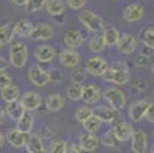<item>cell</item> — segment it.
Returning a JSON list of instances; mask_svg holds the SVG:
<instances>
[{"mask_svg": "<svg viewBox=\"0 0 154 153\" xmlns=\"http://www.w3.org/2000/svg\"><path fill=\"white\" fill-rule=\"evenodd\" d=\"M101 80L113 84V86H125L131 80V71L125 61H113L108 64L105 74L101 77Z\"/></svg>", "mask_w": 154, "mask_h": 153, "instance_id": "cell-1", "label": "cell"}, {"mask_svg": "<svg viewBox=\"0 0 154 153\" xmlns=\"http://www.w3.org/2000/svg\"><path fill=\"white\" fill-rule=\"evenodd\" d=\"M8 61L14 69H23L29 61V48L25 41L14 38L8 45Z\"/></svg>", "mask_w": 154, "mask_h": 153, "instance_id": "cell-2", "label": "cell"}, {"mask_svg": "<svg viewBox=\"0 0 154 153\" xmlns=\"http://www.w3.org/2000/svg\"><path fill=\"white\" fill-rule=\"evenodd\" d=\"M76 18H78V23L82 26V29L87 31L89 34L102 32L105 28V20L92 9H81Z\"/></svg>", "mask_w": 154, "mask_h": 153, "instance_id": "cell-3", "label": "cell"}, {"mask_svg": "<svg viewBox=\"0 0 154 153\" xmlns=\"http://www.w3.org/2000/svg\"><path fill=\"white\" fill-rule=\"evenodd\" d=\"M102 100L105 101L107 106L113 107L115 110H122L127 106V95L125 92L118 86H107L102 89Z\"/></svg>", "mask_w": 154, "mask_h": 153, "instance_id": "cell-4", "label": "cell"}, {"mask_svg": "<svg viewBox=\"0 0 154 153\" xmlns=\"http://www.w3.org/2000/svg\"><path fill=\"white\" fill-rule=\"evenodd\" d=\"M107 68H108V61L101 54L90 55L84 63V71L87 72V75L92 77V78H101L105 74Z\"/></svg>", "mask_w": 154, "mask_h": 153, "instance_id": "cell-5", "label": "cell"}, {"mask_svg": "<svg viewBox=\"0 0 154 153\" xmlns=\"http://www.w3.org/2000/svg\"><path fill=\"white\" fill-rule=\"evenodd\" d=\"M28 81L37 87V89H43L46 87L51 80H49V72L48 69L43 68V64H38V63H34L28 68Z\"/></svg>", "mask_w": 154, "mask_h": 153, "instance_id": "cell-6", "label": "cell"}, {"mask_svg": "<svg viewBox=\"0 0 154 153\" xmlns=\"http://www.w3.org/2000/svg\"><path fill=\"white\" fill-rule=\"evenodd\" d=\"M57 49L54 45H51V43H37L34 51H32V57L34 60L38 63V64H51L55 57H57Z\"/></svg>", "mask_w": 154, "mask_h": 153, "instance_id": "cell-7", "label": "cell"}, {"mask_svg": "<svg viewBox=\"0 0 154 153\" xmlns=\"http://www.w3.org/2000/svg\"><path fill=\"white\" fill-rule=\"evenodd\" d=\"M54 37H55V26L49 21H38V23H34L29 40L37 43H46L51 41Z\"/></svg>", "mask_w": 154, "mask_h": 153, "instance_id": "cell-8", "label": "cell"}, {"mask_svg": "<svg viewBox=\"0 0 154 153\" xmlns=\"http://www.w3.org/2000/svg\"><path fill=\"white\" fill-rule=\"evenodd\" d=\"M58 63L60 66L64 68V69H75V68H79L81 64V60H82V55L78 49H70V48H64L61 49L58 54Z\"/></svg>", "mask_w": 154, "mask_h": 153, "instance_id": "cell-9", "label": "cell"}, {"mask_svg": "<svg viewBox=\"0 0 154 153\" xmlns=\"http://www.w3.org/2000/svg\"><path fill=\"white\" fill-rule=\"evenodd\" d=\"M152 100L151 98H140V100H136L130 104L128 107V118L131 123H140L142 120H145V115H146V110L152 106Z\"/></svg>", "mask_w": 154, "mask_h": 153, "instance_id": "cell-10", "label": "cell"}, {"mask_svg": "<svg viewBox=\"0 0 154 153\" xmlns=\"http://www.w3.org/2000/svg\"><path fill=\"white\" fill-rule=\"evenodd\" d=\"M93 115L96 118H99L102 121V124H110V126H113L116 121L124 120L121 110H115L113 107H110L107 104H101V103L93 107Z\"/></svg>", "mask_w": 154, "mask_h": 153, "instance_id": "cell-11", "label": "cell"}, {"mask_svg": "<svg viewBox=\"0 0 154 153\" xmlns=\"http://www.w3.org/2000/svg\"><path fill=\"white\" fill-rule=\"evenodd\" d=\"M102 100V89L99 87L98 83L93 81H85L82 84V95L81 101L87 106H96Z\"/></svg>", "mask_w": 154, "mask_h": 153, "instance_id": "cell-12", "label": "cell"}, {"mask_svg": "<svg viewBox=\"0 0 154 153\" xmlns=\"http://www.w3.org/2000/svg\"><path fill=\"white\" fill-rule=\"evenodd\" d=\"M137 48H139V38L136 35H133L131 32H121V37L116 45L119 54L130 57L137 51Z\"/></svg>", "mask_w": 154, "mask_h": 153, "instance_id": "cell-13", "label": "cell"}, {"mask_svg": "<svg viewBox=\"0 0 154 153\" xmlns=\"http://www.w3.org/2000/svg\"><path fill=\"white\" fill-rule=\"evenodd\" d=\"M87 35L81 29H69L63 34V43L66 48L70 49H79L85 45Z\"/></svg>", "mask_w": 154, "mask_h": 153, "instance_id": "cell-14", "label": "cell"}, {"mask_svg": "<svg viewBox=\"0 0 154 153\" xmlns=\"http://www.w3.org/2000/svg\"><path fill=\"white\" fill-rule=\"evenodd\" d=\"M20 104L25 107L28 112H37L43 104V97L37 91H25L20 95Z\"/></svg>", "mask_w": 154, "mask_h": 153, "instance_id": "cell-15", "label": "cell"}, {"mask_svg": "<svg viewBox=\"0 0 154 153\" xmlns=\"http://www.w3.org/2000/svg\"><path fill=\"white\" fill-rule=\"evenodd\" d=\"M122 20L125 23H137L145 17V8L140 3H128L122 9Z\"/></svg>", "mask_w": 154, "mask_h": 153, "instance_id": "cell-16", "label": "cell"}, {"mask_svg": "<svg viewBox=\"0 0 154 153\" xmlns=\"http://www.w3.org/2000/svg\"><path fill=\"white\" fill-rule=\"evenodd\" d=\"M12 28H14V35H15V38H18V40H29V38H31L32 28H34V23H32L31 18L21 17V18H18V20L14 21Z\"/></svg>", "mask_w": 154, "mask_h": 153, "instance_id": "cell-17", "label": "cell"}, {"mask_svg": "<svg viewBox=\"0 0 154 153\" xmlns=\"http://www.w3.org/2000/svg\"><path fill=\"white\" fill-rule=\"evenodd\" d=\"M5 138H6V142L12 148H23L26 145V141L29 138V133H23L21 130H18L14 126V127H9L6 132H5Z\"/></svg>", "mask_w": 154, "mask_h": 153, "instance_id": "cell-18", "label": "cell"}, {"mask_svg": "<svg viewBox=\"0 0 154 153\" xmlns=\"http://www.w3.org/2000/svg\"><path fill=\"white\" fill-rule=\"evenodd\" d=\"M131 151L133 153H146L148 150V135L143 129H134L131 135Z\"/></svg>", "mask_w": 154, "mask_h": 153, "instance_id": "cell-19", "label": "cell"}, {"mask_svg": "<svg viewBox=\"0 0 154 153\" xmlns=\"http://www.w3.org/2000/svg\"><path fill=\"white\" fill-rule=\"evenodd\" d=\"M133 130L134 127L131 126L130 123H127L125 120L116 121L112 126V132L116 135V138L119 139V142H127L131 139V135H133Z\"/></svg>", "mask_w": 154, "mask_h": 153, "instance_id": "cell-20", "label": "cell"}, {"mask_svg": "<svg viewBox=\"0 0 154 153\" xmlns=\"http://www.w3.org/2000/svg\"><path fill=\"white\" fill-rule=\"evenodd\" d=\"M85 46H87V51H89L92 55L102 54L107 49V45H105V40L102 37V32L90 34L89 37H87V40H85Z\"/></svg>", "mask_w": 154, "mask_h": 153, "instance_id": "cell-21", "label": "cell"}, {"mask_svg": "<svg viewBox=\"0 0 154 153\" xmlns=\"http://www.w3.org/2000/svg\"><path fill=\"white\" fill-rule=\"evenodd\" d=\"M64 106H66V95H63L60 92H51L45 98V107L49 112L57 113V112L63 110Z\"/></svg>", "mask_w": 154, "mask_h": 153, "instance_id": "cell-22", "label": "cell"}, {"mask_svg": "<svg viewBox=\"0 0 154 153\" xmlns=\"http://www.w3.org/2000/svg\"><path fill=\"white\" fill-rule=\"evenodd\" d=\"M78 144H79V147L82 148L84 153H93L101 145L96 133H87V132H84L82 135L78 136Z\"/></svg>", "mask_w": 154, "mask_h": 153, "instance_id": "cell-23", "label": "cell"}, {"mask_svg": "<svg viewBox=\"0 0 154 153\" xmlns=\"http://www.w3.org/2000/svg\"><path fill=\"white\" fill-rule=\"evenodd\" d=\"M26 153H48V147L38 133H29V138L26 141Z\"/></svg>", "mask_w": 154, "mask_h": 153, "instance_id": "cell-24", "label": "cell"}, {"mask_svg": "<svg viewBox=\"0 0 154 153\" xmlns=\"http://www.w3.org/2000/svg\"><path fill=\"white\" fill-rule=\"evenodd\" d=\"M20 95H21L20 86L15 84V83H11V84L5 86L3 89H0V100H2L5 104L18 101L20 100Z\"/></svg>", "mask_w": 154, "mask_h": 153, "instance_id": "cell-25", "label": "cell"}, {"mask_svg": "<svg viewBox=\"0 0 154 153\" xmlns=\"http://www.w3.org/2000/svg\"><path fill=\"white\" fill-rule=\"evenodd\" d=\"M102 37L105 40V45L107 48H116L118 45V40L121 37V31L118 26L115 25H110V23H105V28L102 31Z\"/></svg>", "mask_w": 154, "mask_h": 153, "instance_id": "cell-26", "label": "cell"}, {"mask_svg": "<svg viewBox=\"0 0 154 153\" xmlns=\"http://www.w3.org/2000/svg\"><path fill=\"white\" fill-rule=\"evenodd\" d=\"M34 126H35V115L34 112H28V110L20 116L18 121H15V127L21 130L23 133H31L34 130Z\"/></svg>", "mask_w": 154, "mask_h": 153, "instance_id": "cell-27", "label": "cell"}, {"mask_svg": "<svg viewBox=\"0 0 154 153\" xmlns=\"http://www.w3.org/2000/svg\"><path fill=\"white\" fill-rule=\"evenodd\" d=\"M66 2L64 0H48L46 2V6H45V11L49 17H57V15H61V14H66Z\"/></svg>", "mask_w": 154, "mask_h": 153, "instance_id": "cell-28", "label": "cell"}, {"mask_svg": "<svg viewBox=\"0 0 154 153\" xmlns=\"http://www.w3.org/2000/svg\"><path fill=\"white\" fill-rule=\"evenodd\" d=\"M5 112H6V116H8L9 120H12V121H18L20 116L23 115L26 110H25V107L20 104V101H14V103L6 104Z\"/></svg>", "mask_w": 154, "mask_h": 153, "instance_id": "cell-29", "label": "cell"}, {"mask_svg": "<svg viewBox=\"0 0 154 153\" xmlns=\"http://www.w3.org/2000/svg\"><path fill=\"white\" fill-rule=\"evenodd\" d=\"M14 38H15V35H14L12 23L6 21V23L0 25V45H2V46H8Z\"/></svg>", "mask_w": 154, "mask_h": 153, "instance_id": "cell-30", "label": "cell"}, {"mask_svg": "<svg viewBox=\"0 0 154 153\" xmlns=\"http://www.w3.org/2000/svg\"><path fill=\"white\" fill-rule=\"evenodd\" d=\"M139 41L142 46L154 49V26H146L139 32Z\"/></svg>", "mask_w": 154, "mask_h": 153, "instance_id": "cell-31", "label": "cell"}, {"mask_svg": "<svg viewBox=\"0 0 154 153\" xmlns=\"http://www.w3.org/2000/svg\"><path fill=\"white\" fill-rule=\"evenodd\" d=\"M93 115V106H87V104H82L79 107L75 109V113H73V118L76 123H84L87 118H90Z\"/></svg>", "mask_w": 154, "mask_h": 153, "instance_id": "cell-32", "label": "cell"}, {"mask_svg": "<svg viewBox=\"0 0 154 153\" xmlns=\"http://www.w3.org/2000/svg\"><path fill=\"white\" fill-rule=\"evenodd\" d=\"M81 126L84 129V132H87V133H98L101 130V127H102V121L99 118H96L95 115H92L90 118H87Z\"/></svg>", "mask_w": 154, "mask_h": 153, "instance_id": "cell-33", "label": "cell"}, {"mask_svg": "<svg viewBox=\"0 0 154 153\" xmlns=\"http://www.w3.org/2000/svg\"><path fill=\"white\" fill-rule=\"evenodd\" d=\"M81 95H82V84L69 83V86L66 87V98H69L70 101H81Z\"/></svg>", "mask_w": 154, "mask_h": 153, "instance_id": "cell-34", "label": "cell"}, {"mask_svg": "<svg viewBox=\"0 0 154 153\" xmlns=\"http://www.w3.org/2000/svg\"><path fill=\"white\" fill-rule=\"evenodd\" d=\"M99 142L104 145V147H107V148H115V147H118L121 142H119V139L116 138V135L112 132V129H108L107 132H104V135L99 138Z\"/></svg>", "mask_w": 154, "mask_h": 153, "instance_id": "cell-35", "label": "cell"}, {"mask_svg": "<svg viewBox=\"0 0 154 153\" xmlns=\"http://www.w3.org/2000/svg\"><path fill=\"white\" fill-rule=\"evenodd\" d=\"M66 144H67V141H64L61 138H52L48 145V151L49 153H64Z\"/></svg>", "mask_w": 154, "mask_h": 153, "instance_id": "cell-36", "label": "cell"}, {"mask_svg": "<svg viewBox=\"0 0 154 153\" xmlns=\"http://www.w3.org/2000/svg\"><path fill=\"white\" fill-rule=\"evenodd\" d=\"M46 2H48V0H28V2H26V6H25V9H26L28 12H31V14L40 12V11L45 9Z\"/></svg>", "mask_w": 154, "mask_h": 153, "instance_id": "cell-37", "label": "cell"}, {"mask_svg": "<svg viewBox=\"0 0 154 153\" xmlns=\"http://www.w3.org/2000/svg\"><path fill=\"white\" fill-rule=\"evenodd\" d=\"M87 72L84 71V68H75L72 69L70 74V83H78V84H84L87 81Z\"/></svg>", "mask_w": 154, "mask_h": 153, "instance_id": "cell-38", "label": "cell"}, {"mask_svg": "<svg viewBox=\"0 0 154 153\" xmlns=\"http://www.w3.org/2000/svg\"><path fill=\"white\" fill-rule=\"evenodd\" d=\"M146 89H148V81L145 78H137L131 84V94H134V95H139V94L145 92Z\"/></svg>", "mask_w": 154, "mask_h": 153, "instance_id": "cell-39", "label": "cell"}, {"mask_svg": "<svg viewBox=\"0 0 154 153\" xmlns=\"http://www.w3.org/2000/svg\"><path fill=\"white\" fill-rule=\"evenodd\" d=\"M64 2H66V6H67L69 9L79 12L81 9L85 8V5H87L89 0H64Z\"/></svg>", "mask_w": 154, "mask_h": 153, "instance_id": "cell-40", "label": "cell"}, {"mask_svg": "<svg viewBox=\"0 0 154 153\" xmlns=\"http://www.w3.org/2000/svg\"><path fill=\"white\" fill-rule=\"evenodd\" d=\"M12 83V74L6 69V71H0V89H3L5 86Z\"/></svg>", "mask_w": 154, "mask_h": 153, "instance_id": "cell-41", "label": "cell"}, {"mask_svg": "<svg viewBox=\"0 0 154 153\" xmlns=\"http://www.w3.org/2000/svg\"><path fill=\"white\" fill-rule=\"evenodd\" d=\"M48 72H49V80H51V83H61V81L64 80V77H63V74H61L60 69H49Z\"/></svg>", "mask_w": 154, "mask_h": 153, "instance_id": "cell-42", "label": "cell"}, {"mask_svg": "<svg viewBox=\"0 0 154 153\" xmlns=\"http://www.w3.org/2000/svg\"><path fill=\"white\" fill-rule=\"evenodd\" d=\"M41 133H43V139H52L54 135H55V129L51 127V126H43L41 127Z\"/></svg>", "mask_w": 154, "mask_h": 153, "instance_id": "cell-43", "label": "cell"}, {"mask_svg": "<svg viewBox=\"0 0 154 153\" xmlns=\"http://www.w3.org/2000/svg\"><path fill=\"white\" fill-rule=\"evenodd\" d=\"M64 153H84V151H82V148L79 147L78 142H67L66 144Z\"/></svg>", "mask_w": 154, "mask_h": 153, "instance_id": "cell-44", "label": "cell"}, {"mask_svg": "<svg viewBox=\"0 0 154 153\" xmlns=\"http://www.w3.org/2000/svg\"><path fill=\"white\" fill-rule=\"evenodd\" d=\"M146 60H148V57H145V55L139 54V55L134 58V64H136V68H145V66H146Z\"/></svg>", "mask_w": 154, "mask_h": 153, "instance_id": "cell-45", "label": "cell"}, {"mask_svg": "<svg viewBox=\"0 0 154 153\" xmlns=\"http://www.w3.org/2000/svg\"><path fill=\"white\" fill-rule=\"evenodd\" d=\"M66 21H67V15H66V14H61V15L54 17V23H55V25H58V26L66 25Z\"/></svg>", "mask_w": 154, "mask_h": 153, "instance_id": "cell-46", "label": "cell"}, {"mask_svg": "<svg viewBox=\"0 0 154 153\" xmlns=\"http://www.w3.org/2000/svg\"><path fill=\"white\" fill-rule=\"evenodd\" d=\"M145 120L149 123V124H154V104L146 110V115H145Z\"/></svg>", "mask_w": 154, "mask_h": 153, "instance_id": "cell-47", "label": "cell"}, {"mask_svg": "<svg viewBox=\"0 0 154 153\" xmlns=\"http://www.w3.org/2000/svg\"><path fill=\"white\" fill-rule=\"evenodd\" d=\"M8 68H9V61H8V58H5V57L0 55V71H6Z\"/></svg>", "mask_w": 154, "mask_h": 153, "instance_id": "cell-48", "label": "cell"}, {"mask_svg": "<svg viewBox=\"0 0 154 153\" xmlns=\"http://www.w3.org/2000/svg\"><path fill=\"white\" fill-rule=\"evenodd\" d=\"M140 54L149 58V57H152V55H154V49H151V48H146V46H143V48L140 49Z\"/></svg>", "mask_w": 154, "mask_h": 153, "instance_id": "cell-49", "label": "cell"}, {"mask_svg": "<svg viewBox=\"0 0 154 153\" xmlns=\"http://www.w3.org/2000/svg\"><path fill=\"white\" fill-rule=\"evenodd\" d=\"M26 2H28V0H11V3L14 6H18V8H25L26 6Z\"/></svg>", "mask_w": 154, "mask_h": 153, "instance_id": "cell-50", "label": "cell"}, {"mask_svg": "<svg viewBox=\"0 0 154 153\" xmlns=\"http://www.w3.org/2000/svg\"><path fill=\"white\" fill-rule=\"evenodd\" d=\"M6 120V112H5V107L0 106V126H2Z\"/></svg>", "mask_w": 154, "mask_h": 153, "instance_id": "cell-51", "label": "cell"}, {"mask_svg": "<svg viewBox=\"0 0 154 153\" xmlns=\"http://www.w3.org/2000/svg\"><path fill=\"white\" fill-rule=\"evenodd\" d=\"M5 142H6V138H5V133L3 132H0V150L3 148V145H5Z\"/></svg>", "mask_w": 154, "mask_h": 153, "instance_id": "cell-52", "label": "cell"}, {"mask_svg": "<svg viewBox=\"0 0 154 153\" xmlns=\"http://www.w3.org/2000/svg\"><path fill=\"white\" fill-rule=\"evenodd\" d=\"M149 71H151V74L154 75V61L151 63V66H149Z\"/></svg>", "mask_w": 154, "mask_h": 153, "instance_id": "cell-53", "label": "cell"}, {"mask_svg": "<svg viewBox=\"0 0 154 153\" xmlns=\"http://www.w3.org/2000/svg\"><path fill=\"white\" fill-rule=\"evenodd\" d=\"M148 148H149V151H151V153H154V142H152V145H151V147H148Z\"/></svg>", "mask_w": 154, "mask_h": 153, "instance_id": "cell-54", "label": "cell"}, {"mask_svg": "<svg viewBox=\"0 0 154 153\" xmlns=\"http://www.w3.org/2000/svg\"><path fill=\"white\" fill-rule=\"evenodd\" d=\"M107 2H121V0H107Z\"/></svg>", "mask_w": 154, "mask_h": 153, "instance_id": "cell-55", "label": "cell"}, {"mask_svg": "<svg viewBox=\"0 0 154 153\" xmlns=\"http://www.w3.org/2000/svg\"><path fill=\"white\" fill-rule=\"evenodd\" d=\"M2 49H3V46H2V45H0V51H2Z\"/></svg>", "mask_w": 154, "mask_h": 153, "instance_id": "cell-56", "label": "cell"}, {"mask_svg": "<svg viewBox=\"0 0 154 153\" xmlns=\"http://www.w3.org/2000/svg\"><path fill=\"white\" fill-rule=\"evenodd\" d=\"M152 100H154V91H152Z\"/></svg>", "mask_w": 154, "mask_h": 153, "instance_id": "cell-57", "label": "cell"}, {"mask_svg": "<svg viewBox=\"0 0 154 153\" xmlns=\"http://www.w3.org/2000/svg\"><path fill=\"white\" fill-rule=\"evenodd\" d=\"M143 2H145V0H143Z\"/></svg>", "mask_w": 154, "mask_h": 153, "instance_id": "cell-58", "label": "cell"}]
</instances>
